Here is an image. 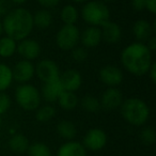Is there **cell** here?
Wrapping results in <instances>:
<instances>
[{
  "label": "cell",
  "mask_w": 156,
  "mask_h": 156,
  "mask_svg": "<svg viewBox=\"0 0 156 156\" xmlns=\"http://www.w3.org/2000/svg\"><path fill=\"white\" fill-rule=\"evenodd\" d=\"M120 59L122 66L135 76L145 75L153 63L152 52L144 43L139 42H135L124 47Z\"/></svg>",
  "instance_id": "6da1fadb"
},
{
  "label": "cell",
  "mask_w": 156,
  "mask_h": 156,
  "mask_svg": "<svg viewBox=\"0 0 156 156\" xmlns=\"http://www.w3.org/2000/svg\"><path fill=\"white\" fill-rule=\"evenodd\" d=\"M33 18L32 13L25 8L13 9L3 17L2 29L3 33L11 39L20 42L29 37L32 32Z\"/></svg>",
  "instance_id": "7a4b0ae2"
},
{
  "label": "cell",
  "mask_w": 156,
  "mask_h": 156,
  "mask_svg": "<svg viewBox=\"0 0 156 156\" xmlns=\"http://www.w3.org/2000/svg\"><path fill=\"white\" fill-rule=\"evenodd\" d=\"M120 109L123 119L133 126L144 125L151 113L147 103L138 98H130L123 101Z\"/></svg>",
  "instance_id": "3957f363"
},
{
  "label": "cell",
  "mask_w": 156,
  "mask_h": 156,
  "mask_svg": "<svg viewBox=\"0 0 156 156\" xmlns=\"http://www.w3.org/2000/svg\"><path fill=\"white\" fill-rule=\"evenodd\" d=\"M81 18L89 26L102 27L110 20V11L106 3L101 0H89L83 5L80 11Z\"/></svg>",
  "instance_id": "277c9868"
},
{
  "label": "cell",
  "mask_w": 156,
  "mask_h": 156,
  "mask_svg": "<svg viewBox=\"0 0 156 156\" xmlns=\"http://www.w3.org/2000/svg\"><path fill=\"white\" fill-rule=\"evenodd\" d=\"M41 93L30 83H22L15 90V101L20 108L26 111L37 110L41 104Z\"/></svg>",
  "instance_id": "5b68a950"
},
{
  "label": "cell",
  "mask_w": 156,
  "mask_h": 156,
  "mask_svg": "<svg viewBox=\"0 0 156 156\" xmlns=\"http://www.w3.org/2000/svg\"><path fill=\"white\" fill-rule=\"evenodd\" d=\"M80 39V31L76 25H63L56 34V44L61 50H72Z\"/></svg>",
  "instance_id": "8992f818"
},
{
  "label": "cell",
  "mask_w": 156,
  "mask_h": 156,
  "mask_svg": "<svg viewBox=\"0 0 156 156\" xmlns=\"http://www.w3.org/2000/svg\"><path fill=\"white\" fill-rule=\"evenodd\" d=\"M35 74L43 83H50L60 78V69L55 61L50 59H43L37 64Z\"/></svg>",
  "instance_id": "52a82bcc"
},
{
  "label": "cell",
  "mask_w": 156,
  "mask_h": 156,
  "mask_svg": "<svg viewBox=\"0 0 156 156\" xmlns=\"http://www.w3.org/2000/svg\"><path fill=\"white\" fill-rule=\"evenodd\" d=\"M107 144V135L101 128H91L86 133L83 139V145L86 150L92 152H98L104 149Z\"/></svg>",
  "instance_id": "ba28073f"
},
{
  "label": "cell",
  "mask_w": 156,
  "mask_h": 156,
  "mask_svg": "<svg viewBox=\"0 0 156 156\" xmlns=\"http://www.w3.org/2000/svg\"><path fill=\"white\" fill-rule=\"evenodd\" d=\"M98 77H100V80L108 88H117L118 86L121 85L124 79V75L121 69L111 64L103 66L100 69Z\"/></svg>",
  "instance_id": "9c48e42d"
},
{
  "label": "cell",
  "mask_w": 156,
  "mask_h": 156,
  "mask_svg": "<svg viewBox=\"0 0 156 156\" xmlns=\"http://www.w3.org/2000/svg\"><path fill=\"white\" fill-rule=\"evenodd\" d=\"M13 80L20 83H28L35 75V66L31 61L20 60L12 67Z\"/></svg>",
  "instance_id": "30bf717a"
},
{
  "label": "cell",
  "mask_w": 156,
  "mask_h": 156,
  "mask_svg": "<svg viewBox=\"0 0 156 156\" xmlns=\"http://www.w3.org/2000/svg\"><path fill=\"white\" fill-rule=\"evenodd\" d=\"M16 52H18L24 60L32 61L41 55V45L33 39H24L17 44Z\"/></svg>",
  "instance_id": "8fae6325"
},
{
  "label": "cell",
  "mask_w": 156,
  "mask_h": 156,
  "mask_svg": "<svg viewBox=\"0 0 156 156\" xmlns=\"http://www.w3.org/2000/svg\"><path fill=\"white\" fill-rule=\"evenodd\" d=\"M101 108L111 111L119 108L123 103V94L118 88H108L105 90L100 100Z\"/></svg>",
  "instance_id": "7c38bea8"
},
{
  "label": "cell",
  "mask_w": 156,
  "mask_h": 156,
  "mask_svg": "<svg viewBox=\"0 0 156 156\" xmlns=\"http://www.w3.org/2000/svg\"><path fill=\"white\" fill-rule=\"evenodd\" d=\"M156 32V23H150L149 20H139L135 22L133 26V34L135 39L139 43H144L147 42L154 33Z\"/></svg>",
  "instance_id": "4fadbf2b"
},
{
  "label": "cell",
  "mask_w": 156,
  "mask_h": 156,
  "mask_svg": "<svg viewBox=\"0 0 156 156\" xmlns=\"http://www.w3.org/2000/svg\"><path fill=\"white\" fill-rule=\"evenodd\" d=\"M60 83L64 91L75 92L81 87L83 83V77L81 74L77 69H66L60 75Z\"/></svg>",
  "instance_id": "5bb4252c"
},
{
  "label": "cell",
  "mask_w": 156,
  "mask_h": 156,
  "mask_svg": "<svg viewBox=\"0 0 156 156\" xmlns=\"http://www.w3.org/2000/svg\"><path fill=\"white\" fill-rule=\"evenodd\" d=\"M102 41L107 44H117L122 37V29L117 23L108 20L101 27Z\"/></svg>",
  "instance_id": "9a60e30c"
},
{
  "label": "cell",
  "mask_w": 156,
  "mask_h": 156,
  "mask_svg": "<svg viewBox=\"0 0 156 156\" xmlns=\"http://www.w3.org/2000/svg\"><path fill=\"white\" fill-rule=\"evenodd\" d=\"M83 46L85 48H93L96 47L102 42V32H101L100 27H93L89 26L80 32V39Z\"/></svg>",
  "instance_id": "2e32d148"
},
{
  "label": "cell",
  "mask_w": 156,
  "mask_h": 156,
  "mask_svg": "<svg viewBox=\"0 0 156 156\" xmlns=\"http://www.w3.org/2000/svg\"><path fill=\"white\" fill-rule=\"evenodd\" d=\"M64 91L62 85L60 83V79L50 81V83H43V87L41 90V98H43L47 103H55L57 102L60 94Z\"/></svg>",
  "instance_id": "e0dca14e"
},
{
  "label": "cell",
  "mask_w": 156,
  "mask_h": 156,
  "mask_svg": "<svg viewBox=\"0 0 156 156\" xmlns=\"http://www.w3.org/2000/svg\"><path fill=\"white\" fill-rule=\"evenodd\" d=\"M57 156H87V150L83 143L69 140L59 147Z\"/></svg>",
  "instance_id": "ac0fdd59"
},
{
  "label": "cell",
  "mask_w": 156,
  "mask_h": 156,
  "mask_svg": "<svg viewBox=\"0 0 156 156\" xmlns=\"http://www.w3.org/2000/svg\"><path fill=\"white\" fill-rule=\"evenodd\" d=\"M29 140L25 135L23 134H14L9 140V147L11 151L17 154L26 153L29 149Z\"/></svg>",
  "instance_id": "d6986e66"
},
{
  "label": "cell",
  "mask_w": 156,
  "mask_h": 156,
  "mask_svg": "<svg viewBox=\"0 0 156 156\" xmlns=\"http://www.w3.org/2000/svg\"><path fill=\"white\" fill-rule=\"evenodd\" d=\"M57 133L61 138L69 141L73 140L77 135V128L73 122L69 120H63L57 124Z\"/></svg>",
  "instance_id": "ffe728a7"
},
{
  "label": "cell",
  "mask_w": 156,
  "mask_h": 156,
  "mask_svg": "<svg viewBox=\"0 0 156 156\" xmlns=\"http://www.w3.org/2000/svg\"><path fill=\"white\" fill-rule=\"evenodd\" d=\"M33 26L39 29H47L52 24V14L47 9H42L32 14Z\"/></svg>",
  "instance_id": "44dd1931"
},
{
  "label": "cell",
  "mask_w": 156,
  "mask_h": 156,
  "mask_svg": "<svg viewBox=\"0 0 156 156\" xmlns=\"http://www.w3.org/2000/svg\"><path fill=\"white\" fill-rule=\"evenodd\" d=\"M59 106L63 109V110L66 111H71L73 109H75L78 105V98L74 92H69V91H63L60 94V96L57 100Z\"/></svg>",
  "instance_id": "7402d4cb"
},
{
  "label": "cell",
  "mask_w": 156,
  "mask_h": 156,
  "mask_svg": "<svg viewBox=\"0 0 156 156\" xmlns=\"http://www.w3.org/2000/svg\"><path fill=\"white\" fill-rule=\"evenodd\" d=\"M60 18L64 25H75L79 18V12L73 5H66L60 12Z\"/></svg>",
  "instance_id": "603a6c76"
},
{
  "label": "cell",
  "mask_w": 156,
  "mask_h": 156,
  "mask_svg": "<svg viewBox=\"0 0 156 156\" xmlns=\"http://www.w3.org/2000/svg\"><path fill=\"white\" fill-rule=\"evenodd\" d=\"M17 42L11 37H0V57L2 58H10L16 52Z\"/></svg>",
  "instance_id": "cb8c5ba5"
},
{
  "label": "cell",
  "mask_w": 156,
  "mask_h": 156,
  "mask_svg": "<svg viewBox=\"0 0 156 156\" xmlns=\"http://www.w3.org/2000/svg\"><path fill=\"white\" fill-rule=\"evenodd\" d=\"M13 83L12 69L5 63H0V92H5Z\"/></svg>",
  "instance_id": "d4e9b609"
},
{
  "label": "cell",
  "mask_w": 156,
  "mask_h": 156,
  "mask_svg": "<svg viewBox=\"0 0 156 156\" xmlns=\"http://www.w3.org/2000/svg\"><path fill=\"white\" fill-rule=\"evenodd\" d=\"M56 115V108L51 105H44L37 109V113H35V119L41 123H46V122L50 121L52 118Z\"/></svg>",
  "instance_id": "484cf974"
},
{
  "label": "cell",
  "mask_w": 156,
  "mask_h": 156,
  "mask_svg": "<svg viewBox=\"0 0 156 156\" xmlns=\"http://www.w3.org/2000/svg\"><path fill=\"white\" fill-rule=\"evenodd\" d=\"M81 107L85 111L90 113H95L101 109V103L98 98L93 95H86L80 102Z\"/></svg>",
  "instance_id": "4316f807"
},
{
  "label": "cell",
  "mask_w": 156,
  "mask_h": 156,
  "mask_svg": "<svg viewBox=\"0 0 156 156\" xmlns=\"http://www.w3.org/2000/svg\"><path fill=\"white\" fill-rule=\"evenodd\" d=\"M28 156H52L51 150L43 142H34L29 145Z\"/></svg>",
  "instance_id": "83f0119b"
},
{
  "label": "cell",
  "mask_w": 156,
  "mask_h": 156,
  "mask_svg": "<svg viewBox=\"0 0 156 156\" xmlns=\"http://www.w3.org/2000/svg\"><path fill=\"white\" fill-rule=\"evenodd\" d=\"M140 139L147 145L154 144L156 141V134L154 128L151 126H147V127L142 128V130L140 132Z\"/></svg>",
  "instance_id": "f1b7e54d"
},
{
  "label": "cell",
  "mask_w": 156,
  "mask_h": 156,
  "mask_svg": "<svg viewBox=\"0 0 156 156\" xmlns=\"http://www.w3.org/2000/svg\"><path fill=\"white\" fill-rule=\"evenodd\" d=\"M88 49L83 46H76L72 49V58L77 63L85 62L88 58Z\"/></svg>",
  "instance_id": "f546056e"
},
{
  "label": "cell",
  "mask_w": 156,
  "mask_h": 156,
  "mask_svg": "<svg viewBox=\"0 0 156 156\" xmlns=\"http://www.w3.org/2000/svg\"><path fill=\"white\" fill-rule=\"evenodd\" d=\"M11 107V98L5 92H0V115L5 113Z\"/></svg>",
  "instance_id": "4dcf8cb0"
},
{
  "label": "cell",
  "mask_w": 156,
  "mask_h": 156,
  "mask_svg": "<svg viewBox=\"0 0 156 156\" xmlns=\"http://www.w3.org/2000/svg\"><path fill=\"white\" fill-rule=\"evenodd\" d=\"M37 1L41 7L48 10V9H51V8L57 7L60 3L61 0H37Z\"/></svg>",
  "instance_id": "1f68e13d"
},
{
  "label": "cell",
  "mask_w": 156,
  "mask_h": 156,
  "mask_svg": "<svg viewBox=\"0 0 156 156\" xmlns=\"http://www.w3.org/2000/svg\"><path fill=\"white\" fill-rule=\"evenodd\" d=\"M10 1L9 0H0V17H5L10 11Z\"/></svg>",
  "instance_id": "d6a6232c"
},
{
  "label": "cell",
  "mask_w": 156,
  "mask_h": 156,
  "mask_svg": "<svg viewBox=\"0 0 156 156\" xmlns=\"http://www.w3.org/2000/svg\"><path fill=\"white\" fill-rule=\"evenodd\" d=\"M132 7L136 12H142L145 10V0H132Z\"/></svg>",
  "instance_id": "836d02e7"
},
{
  "label": "cell",
  "mask_w": 156,
  "mask_h": 156,
  "mask_svg": "<svg viewBox=\"0 0 156 156\" xmlns=\"http://www.w3.org/2000/svg\"><path fill=\"white\" fill-rule=\"evenodd\" d=\"M147 74L149 75L152 83H156V63L155 62H153L151 64V66H150V69Z\"/></svg>",
  "instance_id": "e575fe53"
},
{
  "label": "cell",
  "mask_w": 156,
  "mask_h": 156,
  "mask_svg": "<svg viewBox=\"0 0 156 156\" xmlns=\"http://www.w3.org/2000/svg\"><path fill=\"white\" fill-rule=\"evenodd\" d=\"M145 10L151 14L156 13V0H145Z\"/></svg>",
  "instance_id": "d590c367"
},
{
  "label": "cell",
  "mask_w": 156,
  "mask_h": 156,
  "mask_svg": "<svg viewBox=\"0 0 156 156\" xmlns=\"http://www.w3.org/2000/svg\"><path fill=\"white\" fill-rule=\"evenodd\" d=\"M147 42V43L145 44V45H147V47L149 48L150 51L153 54V52L155 51V49H156V37H154V35H152V37H150Z\"/></svg>",
  "instance_id": "8d00e7d4"
},
{
  "label": "cell",
  "mask_w": 156,
  "mask_h": 156,
  "mask_svg": "<svg viewBox=\"0 0 156 156\" xmlns=\"http://www.w3.org/2000/svg\"><path fill=\"white\" fill-rule=\"evenodd\" d=\"M10 2H12V3H14V5H24V3H26L28 0H9Z\"/></svg>",
  "instance_id": "74e56055"
},
{
  "label": "cell",
  "mask_w": 156,
  "mask_h": 156,
  "mask_svg": "<svg viewBox=\"0 0 156 156\" xmlns=\"http://www.w3.org/2000/svg\"><path fill=\"white\" fill-rule=\"evenodd\" d=\"M72 1H74V2H76V3H86L87 1H89V0H72Z\"/></svg>",
  "instance_id": "f35d334b"
},
{
  "label": "cell",
  "mask_w": 156,
  "mask_h": 156,
  "mask_svg": "<svg viewBox=\"0 0 156 156\" xmlns=\"http://www.w3.org/2000/svg\"><path fill=\"white\" fill-rule=\"evenodd\" d=\"M2 33H3V29H2V20H0V37H2Z\"/></svg>",
  "instance_id": "ab89813d"
},
{
  "label": "cell",
  "mask_w": 156,
  "mask_h": 156,
  "mask_svg": "<svg viewBox=\"0 0 156 156\" xmlns=\"http://www.w3.org/2000/svg\"><path fill=\"white\" fill-rule=\"evenodd\" d=\"M101 1H103V2H113V1H117V0H101Z\"/></svg>",
  "instance_id": "60d3db41"
},
{
  "label": "cell",
  "mask_w": 156,
  "mask_h": 156,
  "mask_svg": "<svg viewBox=\"0 0 156 156\" xmlns=\"http://www.w3.org/2000/svg\"><path fill=\"white\" fill-rule=\"evenodd\" d=\"M1 122H2V119H1V115H0V124H1Z\"/></svg>",
  "instance_id": "b9f144b4"
}]
</instances>
